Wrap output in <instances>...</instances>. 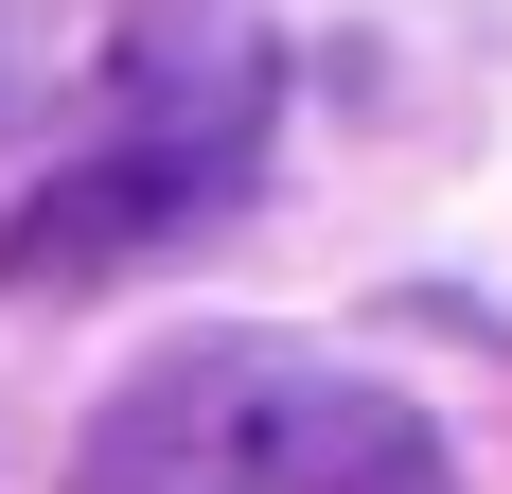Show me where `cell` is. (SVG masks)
Here are the masks:
<instances>
[{
    "mask_svg": "<svg viewBox=\"0 0 512 494\" xmlns=\"http://www.w3.org/2000/svg\"><path fill=\"white\" fill-rule=\"evenodd\" d=\"M89 494H442V442L301 336H177L89 424Z\"/></svg>",
    "mask_w": 512,
    "mask_h": 494,
    "instance_id": "obj_1",
    "label": "cell"
},
{
    "mask_svg": "<svg viewBox=\"0 0 512 494\" xmlns=\"http://www.w3.org/2000/svg\"><path fill=\"white\" fill-rule=\"evenodd\" d=\"M265 106H283V71H265L248 18H159V36L124 53L106 124L18 195L0 283H106V265L177 247L195 212H230V195H248V159H265Z\"/></svg>",
    "mask_w": 512,
    "mask_h": 494,
    "instance_id": "obj_2",
    "label": "cell"
}]
</instances>
